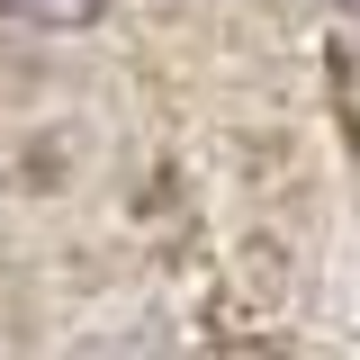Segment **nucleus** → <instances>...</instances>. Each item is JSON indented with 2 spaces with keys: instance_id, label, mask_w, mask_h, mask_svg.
I'll return each mask as SVG.
<instances>
[{
  "instance_id": "nucleus-1",
  "label": "nucleus",
  "mask_w": 360,
  "mask_h": 360,
  "mask_svg": "<svg viewBox=\"0 0 360 360\" xmlns=\"http://www.w3.org/2000/svg\"><path fill=\"white\" fill-rule=\"evenodd\" d=\"M108 0H0V18H18V27H90Z\"/></svg>"
},
{
  "instance_id": "nucleus-2",
  "label": "nucleus",
  "mask_w": 360,
  "mask_h": 360,
  "mask_svg": "<svg viewBox=\"0 0 360 360\" xmlns=\"http://www.w3.org/2000/svg\"><path fill=\"white\" fill-rule=\"evenodd\" d=\"M217 360H288V342H270V333H225Z\"/></svg>"
},
{
  "instance_id": "nucleus-3",
  "label": "nucleus",
  "mask_w": 360,
  "mask_h": 360,
  "mask_svg": "<svg viewBox=\"0 0 360 360\" xmlns=\"http://www.w3.org/2000/svg\"><path fill=\"white\" fill-rule=\"evenodd\" d=\"M333 9H342V18H360V0H333Z\"/></svg>"
}]
</instances>
